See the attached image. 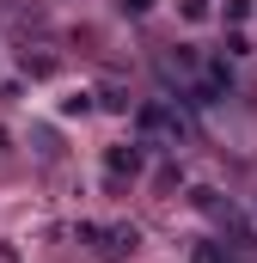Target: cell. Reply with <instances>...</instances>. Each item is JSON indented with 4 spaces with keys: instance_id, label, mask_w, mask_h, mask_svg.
<instances>
[{
    "instance_id": "obj_1",
    "label": "cell",
    "mask_w": 257,
    "mask_h": 263,
    "mask_svg": "<svg viewBox=\"0 0 257 263\" xmlns=\"http://www.w3.org/2000/svg\"><path fill=\"white\" fill-rule=\"evenodd\" d=\"M104 165H111V178H135V172H141V153H135V147H117V153H111V159H104Z\"/></svg>"
}]
</instances>
